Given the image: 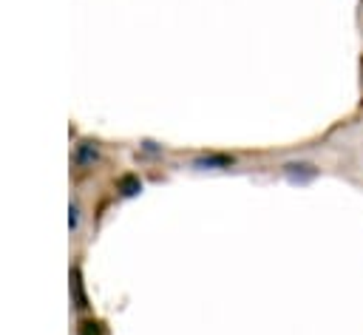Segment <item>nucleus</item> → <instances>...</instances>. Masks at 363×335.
<instances>
[{"mask_svg": "<svg viewBox=\"0 0 363 335\" xmlns=\"http://www.w3.org/2000/svg\"><path fill=\"white\" fill-rule=\"evenodd\" d=\"M284 173H286V179L289 182H309V179H315V168L312 165H306V162H289L286 168H284Z\"/></svg>", "mask_w": 363, "mask_h": 335, "instance_id": "f257e3e1", "label": "nucleus"}, {"mask_svg": "<svg viewBox=\"0 0 363 335\" xmlns=\"http://www.w3.org/2000/svg\"><path fill=\"white\" fill-rule=\"evenodd\" d=\"M136 190H139V182L136 179H130V176L122 179V193H136Z\"/></svg>", "mask_w": 363, "mask_h": 335, "instance_id": "7ed1b4c3", "label": "nucleus"}, {"mask_svg": "<svg viewBox=\"0 0 363 335\" xmlns=\"http://www.w3.org/2000/svg\"><path fill=\"white\" fill-rule=\"evenodd\" d=\"M230 165H233L230 156H216V153H213V156H201V159H196V168H201V170H204V168H230Z\"/></svg>", "mask_w": 363, "mask_h": 335, "instance_id": "f03ea898", "label": "nucleus"}]
</instances>
